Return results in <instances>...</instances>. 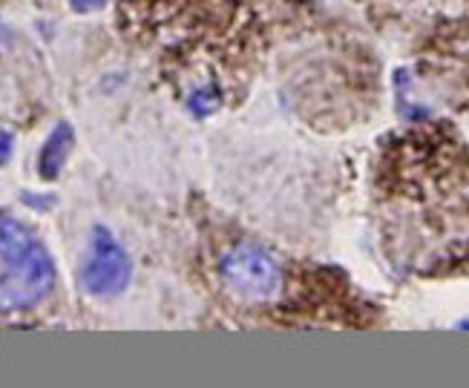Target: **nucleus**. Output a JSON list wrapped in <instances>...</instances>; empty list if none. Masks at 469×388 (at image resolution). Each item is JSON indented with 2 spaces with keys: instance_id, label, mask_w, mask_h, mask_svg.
Here are the masks:
<instances>
[{
  "instance_id": "7",
  "label": "nucleus",
  "mask_w": 469,
  "mask_h": 388,
  "mask_svg": "<svg viewBox=\"0 0 469 388\" xmlns=\"http://www.w3.org/2000/svg\"><path fill=\"white\" fill-rule=\"evenodd\" d=\"M72 9L76 12H93V9H101L107 4V0H69Z\"/></svg>"
},
{
  "instance_id": "2",
  "label": "nucleus",
  "mask_w": 469,
  "mask_h": 388,
  "mask_svg": "<svg viewBox=\"0 0 469 388\" xmlns=\"http://www.w3.org/2000/svg\"><path fill=\"white\" fill-rule=\"evenodd\" d=\"M202 259L204 282L228 313L251 320L285 305L291 279L280 253L268 244L248 234H230V227L222 225L204 239Z\"/></svg>"
},
{
  "instance_id": "5",
  "label": "nucleus",
  "mask_w": 469,
  "mask_h": 388,
  "mask_svg": "<svg viewBox=\"0 0 469 388\" xmlns=\"http://www.w3.org/2000/svg\"><path fill=\"white\" fill-rule=\"evenodd\" d=\"M72 147V129L67 124L55 127V133L47 138V144H43L41 150V158H38V172L41 179H55L58 172H61L64 162H67V153Z\"/></svg>"
},
{
  "instance_id": "3",
  "label": "nucleus",
  "mask_w": 469,
  "mask_h": 388,
  "mask_svg": "<svg viewBox=\"0 0 469 388\" xmlns=\"http://www.w3.org/2000/svg\"><path fill=\"white\" fill-rule=\"evenodd\" d=\"M55 265L50 253L35 242L23 256L6 262V273L0 277V311H23L35 305L52 291Z\"/></svg>"
},
{
  "instance_id": "1",
  "label": "nucleus",
  "mask_w": 469,
  "mask_h": 388,
  "mask_svg": "<svg viewBox=\"0 0 469 388\" xmlns=\"http://www.w3.org/2000/svg\"><path fill=\"white\" fill-rule=\"evenodd\" d=\"M133 32L156 40L161 69L199 119L222 110L254 49L248 0H124ZM130 26V23H127Z\"/></svg>"
},
{
  "instance_id": "4",
  "label": "nucleus",
  "mask_w": 469,
  "mask_h": 388,
  "mask_svg": "<svg viewBox=\"0 0 469 388\" xmlns=\"http://www.w3.org/2000/svg\"><path fill=\"white\" fill-rule=\"evenodd\" d=\"M81 287L90 296H119L130 282V259L104 227H95L81 262Z\"/></svg>"
},
{
  "instance_id": "6",
  "label": "nucleus",
  "mask_w": 469,
  "mask_h": 388,
  "mask_svg": "<svg viewBox=\"0 0 469 388\" xmlns=\"http://www.w3.org/2000/svg\"><path fill=\"white\" fill-rule=\"evenodd\" d=\"M9 155H12V136L6 129H0V167L9 162Z\"/></svg>"
}]
</instances>
